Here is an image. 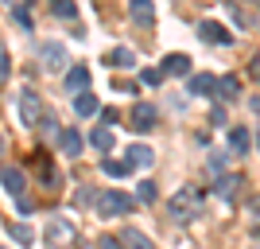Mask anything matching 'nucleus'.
Wrapping results in <instances>:
<instances>
[{"label":"nucleus","instance_id":"obj_1","mask_svg":"<svg viewBox=\"0 0 260 249\" xmlns=\"http://www.w3.org/2000/svg\"><path fill=\"white\" fill-rule=\"evenodd\" d=\"M171 214H175V222H194V218L202 214V195H198L194 187H183V191L171 199Z\"/></svg>","mask_w":260,"mask_h":249},{"label":"nucleus","instance_id":"obj_2","mask_svg":"<svg viewBox=\"0 0 260 249\" xmlns=\"http://www.w3.org/2000/svg\"><path fill=\"white\" fill-rule=\"evenodd\" d=\"M132 206H136V199L124 195V191H101L98 214H101V218H120V214H128Z\"/></svg>","mask_w":260,"mask_h":249},{"label":"nucleus","instance_id":"obj_3","mask_svg":"<svg viewBox=\"0 0 260 249\" xmlns=\"http://www.w3.org/2000/svg\"><path fill=\"white\" fill-rule=\"evenodd\" d=\"M43 101H39V90L31 86H23L20 90V121L27 125V129H35V125H43Z\"/></svg>","mask_w":260,"mask_h":249},{"label":"nucleus","instance_id":"obj_4","mask_svg":"<svg viewBox=\"0 0 260 249\" xmlns=\"http://www.w3.org/2000/svg\"><path fill=\"white\" fill-rule=\"evenodd\" d=\"M155 121H159V113H155L148 101H136V105H132V113H128V129H132V132H152Z\"/></svg>","mask_w":260,"mask_h":249},{"label":"nucleus","instance_id":"obj_5","mask_svg":"<svg viewBox=\"0 0 260 249\" xmlns=\"http://www.w3.org/2000/svg\"><path fill=\"white\" fill-rule=\"evenodd\" d=\"M198 35H202L206 43H217V47L233 43V32H229L225 23H217V20H202V23H198Z\"/></svg>","mask_w":260,"mask_h":249},{"label":"nucleus","instance_id":"obj_6","mask_svg":"<svg viewBox=\"0 0 260 249\" xmlns=\"http://www.w3.org/2000/svg\"><path fill=\"white\" fill-rule=\"evenodd\" d=\"M190 63H194V59H190V54H183V51H171L167 54V59H163V74L167 78H183V74H190Z\"/></svg>","mask_w":260,"mask_h":249},{"label":"nucleus","instance_id":"obj_7","mask_svg":"<svg viewBox=\"0 0 260 249\" xmlns=\"http://www.w3.org/2000/svg\"><path fill=\"white\" fill-rule=\"evenodd\" d=\"M62 90L66 94H82V90H89V66H70L62 78Z\"/></svg>","mask_w":260,"mask_h":249},{"label":"nucleus","instance_id":"obj_8","mask_svg":"<svg viewBox=\"0 0 260 249\" xmlns=\"http://www.w3.org/2000/svg\"><path fill=\"white\" fill-rule=\"evenodd\" d=\"M237 187H241V175H217V183H214V195L221 199V203H233L237 199Z\"/></svg>","mask_w":260,"mask_h":249},{"label":"nucleus","instance_id":"obj_9","mask_svg":"<svg viewBox=\"0 0 260 249\" xmlns=\"http://www.w3.org/2000/svg\"><path fill=\"white\" fill-rule=\"evenodd\" d=\"M128 16L136 23H144V27H152L155 23V4L152 0H128Z\"/></svg>","mask_w":260,"mask_h":249},{"label":"nucleus","instance_id":"obj_10","mask_svg":"<svg viewBox=\"0 0 260 249\" xmlns=\"http://www.w3.org/2000/svg\"><path fill=\"white\" fill-rule=\"evenodd\" d=\"M82 132L78 129H62L58 132V152H62V156H82Z\"/></svg>","mask_w":260,"mask_h":249},{"label":"nucleus","instance_id":"obj_11","mask_svg":"<svg viewBox=\"0 0 260 249\" xmlns=\"http://www.w3.org/2000/svg\"><path fill=\"white\" fill-rule=\"evenodd\" d=\"M120 245H124V249H155L152 238H148L144 230H136V226H124V230H120Z\"/></svg>","mask_w":260,"mask_h":249},{"label":"nucleus","instance_id":"obj_12","mask_svg":"<svg viewBox=\"0 0 260 249\" xmlns=\"http://www.w3.org/2000/svg\"><path fill=\"white\" fill-rule=\"evenodd\" d=\"M0 183H4V191H8L12 199L23 195V172L20 168H0Z\"/></svg>","mask_w":260,"mask_h":249},{"label":"nucleus","instance_id":"obj_13","mask_svg":"<svg viewBox=\"0 0 260 249\" xmlns=\"http://www.w3.org/2000/svg\"><path fill=\"white\" fill-rule=\"evenodd\" d=\"M74 109H78V117H93V113H101V101H98L93 90H82L74 98Z\"/></svg>","mask_w":260,"mask_h":249},{"label":"nucleus","instance_id":"obj_14","mask_svg":"<svg viewBox=\"0 0 260 249\" xmlns=\"http://www.w3.org/2000/svg\"><path fill=\"white\" fill-rule=\"evenodd\" d=\"M43 66H47V70H62V66H66V47L43 43Z\"/></svg>","mask_w":260,"mask_h":249},{"label":"nucleus","instance_id":"obj_15","mask_svg":"<svg viewBox=\"0 0 260 249\" xmlns=\"http://www.w3.org/2000/svg\"><path fill=\"white\" fill-rule=\"evenodd\" d=\"M124 160H128L132 168H148V163L155 160V152H152V148H144V144H132V148L124 152Z\"/></svg>","mask_w":260,"mask_h":249},{"label":"nucleus","instance_id":"obj_16","mask_svg":"<svg viewBox=\"0 0 260 249\" xmlns=\"http://www.w3.org/2000/svg\"><path fill=\"white\" fill-rule=\"evenodd\" d=\"M105 63H109V66H117V70H128V66H136V54H132L128 47H117V51H109Z\"/></svg>","mask_w":260,"mask_h":249},{"label":"nucleus","instance_id":"obj_17","mask_svg":"<svg viewBox=\"0 0 260 249\" xmlns=\"http://www.w3.org/2000/svg\"><path fill=\"white\" fill-rule=\"evenodd\" d=\"M249 144H252V136H249V129H229V152H241V156H245V152H249Z\"/></svg>","mask_w":260,"mask_h":249},{"label":"nucleus","instance_id":"obj_18","mask_svg":"<svg viewBox=\"0 0 260 249\" xmlns=\"http://www.w3.org/2000/svg\"><path fill=\"white\" fill-rule=\"evenodd\" d=\"M101 172H105L109 179H124V175L132 172V163L128 160H101Z\"/></svg>","mask_w":260,"mask_h":249},{"label":"nucleus","instance_id":"obj_19","mask_svg":"<svg viewBox=\"0 0 260 249\" xmlns=\"http://www.w3.org/2000/svg\"><path fill=\"white\" fill-rule=\"evenodd\" d=\"M186 90L202 98V94H210V90H217V78H214V74H194V78H190V86H186Z\"/></svg>","mask_w":260,"mask_h":249},{"label":"nucleus","instance_id":"obj_20","mask_svg":"<svg viewBox=\"0 0 260 249\" xmlns=\"http://www.w3.org/2000/svg\"><path fill=\"white\" fill-rule=\"evenodd\" d=\"M89 148L113 152V132H109V129H93V132H89Z\"/></svg>","mask_w":260,"mask_h":249},{"label":"nucleus","instance_id":"obj_21","mask_svg":"<svg viewBox=\"0 0 260 249\" xmlns=\"http://www.w3.org/2000/svg\"><path fill=\"white\" fill-rule=\"evenodd\" d=\"M237 90H241V82H237L233 74H229V78H217V98L233 101V98H237Z\"/></svg>","mask_w":260,"mask_h":249},{"label":"nucleus","instance_id":"obj_22","mask_svg":"<svg viewBox=\"0 0 260 249\" xmlns=\"http://www.w3.org/2000/svg\"><path fill=\"white\" fill-rule=\"evenodd\" d=\"M8 234H12V241H20V245H31V241H35L31 226H16V222H8Z\"/></svg>","mask_w":260,"mask_h":249},{"label":"nucleus","instance_id":"obj_23","mask_svg":"<svg viewBox=\"0 0 260 249\" xmlns=\"http://www.w3.org/2000/svg\"><path fill=\"white\" fill-rule=\"evenodd\" d=\"M136 199H140V203H155V199H159V187H155L152 179H144V183L136 187Z\"/></svg>","mask_w":260,"mask_h":249},{"label":"nucleus","instance_id":"obj_24","mask_svg":"<svg viewBox=\"0 0 260 249\" xmlns=\"http://www.w3.org/2000/svg\"><path fill=\"white\" fill-rule=\"evenodd\" d=\"M206 168H210V175H225V152H210Z\"/></svg>","mask_w":260,"mask_h":249},{"label":"nucleus","instance_id":"obj_25","mask_svg":"<svg viewBox=\"0 0 260 249\" xmlns=\"http://www.w3.org/2000/svg\"><path fill=\"white\" fill-rule=\"evenodd\" d=\"M245 214H249L252 230H256V234H260V199H249V203H245Z\"/></svg>","mask_w":260,"mask_h":249},{"label":"nucleus","instance_id":"obj_26","mask_svg":"<svg viewBox=\"0 0 260 249\" xmlns=\"http://www.w3.org/2000/svg\"><path fill=\"white\" fill-rule=\"evenodd\" d=\"M163 78H167V74H163L159 66H148V70H144V74H140V82H144V86H159Z\"/></svg>","mask_w":260,"mask_h":249},{"label":"nucleus","instance_id":"obj_27","mask_svg":"<svg viewBox=\"0 0 260 249\" xmlns=\"http://www.w3.org/2000/svg\"><path fill=\"white\" fill-rule=\"evenodd\" d=\"M47 238H51V241L70 238V226H66V222H51V226H47Z\"/></svg>","mask_w":260,"mask_h":249},{"label":"nucleus","instance_id":"obj_28","mask_svg":"<svg viewBox=\"0 0 260 249\" xmlns=\"http://www.w3.org/2000/svg\"><path fill=\"white\" fill-rule=\"evenodd\" d=\"M16 210H20V214L27 218V214H31V210H35V203H31V199H27V195H20V199H16Z\"/></svg>","mask_w":260,"mask_h":249},{"label":"nucleus","instance_id":"obj_29","mask_svg":"<svg viewBox=\"0 0 260 249\" xmlns=\"http://www.w3.org/2000/svg\"><path fill=\"white\" fill-rule=\"evenodd\" d=\"M54 12H58V16H66V20H70V16H74V4H70V0H54Z\"/></svg>","mask_w":260,"mask_h":249},{"label":"nucleus","instance_id":"obj_30","mask_svg":"<svg viewBox=\"0 0 260 249\" xmlns=\"http://www.w3.org/2000/svg\"><path fill=\"white\" fill-rule=\"evenodd\" d=\"M12 74V63H8V54H4V47H0V82Z\"/></svg>","mask_w":260,"mask_h":249},{"label":"nucleus","instance_id":"obj_31","mask_svg":"<svg viewBox=\"0 0 260 249\" xmlns=\"http://www.w3.org/2000/svg\"><path fill=\"white\" fill-rule=\"evenodd\" d=\"M210 125H225V109H221V105L210 109Z\"/></svg>","mask_w":260,"mask_h":249},{"label":"nucleus","instance_id":"obj_32","mask_svg":"<svg viewBox=\"0 0 260 249\" xmlns=\"http://www.w3.org/2000/svg\"><path fill=\"white\" fill-rule=\"evenodd\" d=\"M16 23H20V27H27V32H31V12H16Z\"/></svg>","mask_w":260,"mask_h":249},{"label":"nucleus","instance_id":"obj_33","mask_svg":"<svg viewBox=\"0 0 260 249\" xmlns=\"http://www.w3.org/2000/svg\"><path fill=\"white\" fill-rule=\"evenodd\" d=\"M101 121H105V125H117L120 113H117V109H101Z\"/></svg>","mask_w":260,"mask_h":249},{"label":"nucleus","instance_id":"obj_34","mask_svg":"<svg viewBox=\"0 0 260 249\" xmlns=\"http://www.w3.org/2000/svg\"><path fill=\"white\" fill-rule=\"evenodd\" d=\"M98 249H124V245H120V238H101Z\"/></svg>","mask_w":260,"mask_h":249},{"label":"nucleus","instance_id":"obj_35","mask_svg":"<svg viewBox=\"0 0 260 249\" xmlns=\"http://www.w3.org/2000/svg\"><path fill=\"white\" fill-rule=\"evenodd\" d=\"M249 74H252V78H256V82H260V54H256V59H252V66H249Z\"/></svg>","mask_w":260,"mask_h":249},{"label":"nucleus","instance_id":"obj_36","mask_svg":"<svg viewBox=\"0 0 260 249\" xmlns=\"http://www.w3.org/2000/svg\"><path fill=\"white\" fill-rule=\"evenodd\" d=\"M249 105H252V113H256V117H260V94H256V98L249 101Z\"/></svg>","mask_w":260,"mask_h":249},{"label":"nucleus","instance_id":"obj_37","mask_svg":"<svg viewBox=\"0 0 260 249\" xmlns=\"http://www.w3.org/2000/svg\"><path fill=\"white\" fill-rule=\"evenodd\" d=\"M252 4H260V0H252Z\"/></svg>","mask_w":260,"mask_h":249},{"label":"nucleus","instance_id":"obj_38","mask_svg":"<svg viewBox=\"0 0 260 249\" xmlns=\"http://www.w3.org/2000/svg\"><path fill=\"white\" fill-rule=\"evenodd\" d=\"M256 144H260V136H256Z\"/></svg>","mask_w":260,"mask_h":249},{"label":"nucleus","instance_id":"obj_39","mask_svg":"<svg viewBox=\"0 0 260 249\" xmlns=\"http://www.w3.org/2000/svg\"><path fill=\"white\" fill-rule=\"evenodd\" d=\"M0 249H4V245H0Z\"/></svg>","mask_w":260,"mask_h":249}]
</instances>
